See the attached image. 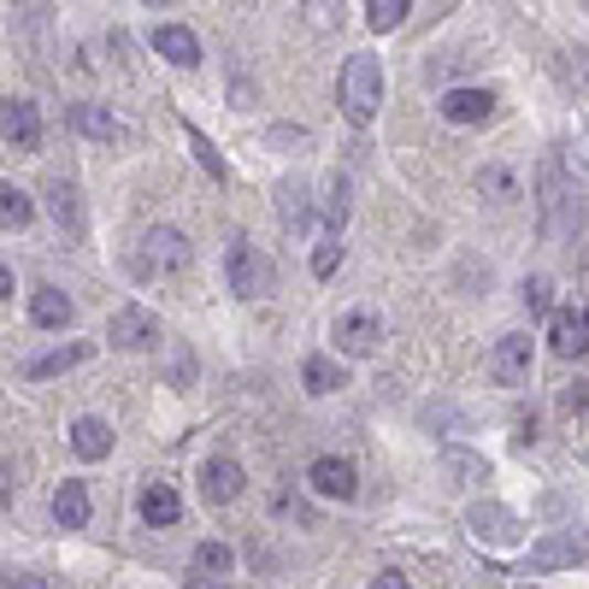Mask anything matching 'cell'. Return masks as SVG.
Here are the masks:
<instances>
[{
    "label": "cell",
    "instance_id": "1",
    "mask_svg": "<svg viewBox=\"0 0 589 589\" xmlns=\"http://www.w3.org/2000/svg\"><path fill=\"white\" fill-rule=\"evenodd\" d=\"M336 100H342V113H349V125H372L377 118V107H384V72H377L372 54H354L342 65Z\"/></svg>",
    "mask_w": 589,
    "mask_h": 589
},
{
    "label": "cell",
    "instance_id": "2",
    "mask_svg": "<svg viewBox=\"0 0 589 589\" xmlns=\"http://www.w3.org/2000/svg\"><path fill=\"white\" fill-rule=\"evenodd\" d=\"M189 236L183 231H171V224H153V231H142L136 236V271L142 277H153V271H189Z\"/></svg>",
    "mask_w": 589,
    "mask_h": 589
},
{
    "label": "cell",
    "instance_id": "3",
    "mask_svg": "<svg viewBox=\"0 0 589 589\" xmlns=\"http://www.w3.org/2000/svg\"><path fill=\"white\" fill-rule=\"evenodd\" d=\"M224 271H231V289L242 294V301H266V294L277 289V271H271V259L248 248V242H236L231 259H224Z\"/></svg>",
    "mask_w": 589,
    "mask_h": 589
},
{
    "label": "cell",
    "instance_id": "4",
    "mask_svg": "<svg viewBox=\"0 0 589 589\" xmlns=\"http://www.w3.org/2000/svg\"><path fill=\"white\" fill-rule=\"evenodd\" d=\"M465 525H472V536H478V543H490V548H513L518 536H525L518 513L501 507V501H478V507L465 513Z\"/></svg>",
    "mask_w": 589,
    "mask_h": 589
},
{
    "label": "cell",
    "instance_id": "5",
    "mask_svg": "<svg viewBox=\"0 0 589 589\" xmlns=\"http://www.w3.org/2000/svg\"><path fill=\"white\" fill-rule=\"evenodd\" d=\"M531 366H536V349H531V336H501L495 342V354H490V377L501 389H518V384H531Z\"/></svg>",
    "mask_w": 589,
    "mask_h": 589
},
{
    "label": "cell",
    "instance_id": "6",
    "mask_svg": "<svg viewBox=\"0 0 589 589\" xmlns=\"http://www.w3.org/2000/svg\"><path fill=\"white\" fill-rule=\"evenodd\" d=\"M107 342L113 349H125V354H142L160 342V319L148 313V307H118L113 324H107Z\"/></svg>",
    "mask_w": 589,
    "mask_h": 589
},
{
    "label": "cell",
    "instance_id": "7",
    "mask_svg": "<svg viewBox=\"0 0 589 589\" xmlns=\"http://www.w3.org/2000/svg\"><path fill=\"white\" fill-rule=\"evenodd\" d=\"M307 483H313L324 501H354L360 495V472L342 454H319L313 465H307Z\"/></svg>",
    "mask_w": 589,
    "mask_h": 589
},
{
    "label": "cell",
    "instance_id": "8",
    "mask_svg": "<svg viewBox=\"0 0 589 589\" xmlns=\"http://www.w3.org/2000/svg\"><path fill=\"white\" fill-rule=\"evenodd\" d=\"M0 136H7L12 148H42V113L30 107V100H0Z\"/></svg>",
    "mask_w": 589,
    "mask_h": 589
},
{
    "label": "cell",
    "instance_id": "9",
    "mask_svg": "<svg viewBox=\"0 0 589 589\" xmlns=\"http://www.w3.org/2000/svg\"><path fill=\"white\" fill-rule=\"evenodd\" d=\"M583 536L578 531H548L543 543L531 548V571H560V566H578L583 560Z\"/></svg>",
    "mask_w": 589,
    "mask_h": 589
},
{
    "label": "cell",
    "instance_id": "10",
    "mask_svg": "<svg viewBox=\"0 0 589 589\" xmlns=\"http://www.w3.org/2000/svg\"><path fill=\"white\" fill-rule=\"evenodd\" d=\"M377 342H384V319L377 313H342L336 319V349L342 354H377Z\"/></svg>",
    "mask_w": 589,
    "mask_h": 589
},
{
    "label": "cell",
    "instance_id": "11",
    "mask_svg": "<svg viewBox=\"0 0 589 589\" xmlns=\"http://www.w3.org/2000/svg\"><path fill=\"white\" fill-rule=\"evenodd\" d=\"M242 483H248V472H242L231 454H218V460H206V465H201V495H206V501H218V507L242 495Z\"/></svg>",
    "mask_w": 589,
    "mask_h": 589
},
{
    "label": "cell",
    "instance_id": "12",
    "mask_svg": "<svg viewBox=\"0 0 589 589\" xmlns=\"http://www.w3.org/2000/svg\"><path fill=\"white\" fill-rule=\"evenodd\" d=\"M136 513H142L148 531H171V525L183 518V501H178V490H171V483H148L142 501H136Z\"/></svg>",
    "mask_w": 589,
    "mask_h": 589
},
{
    "label": "cell",
    "instance_id": "13",
    "mask_svg": "<svg viewBox=\"0 0 589 589\" xmlns=\"http://www.w3.org/2000/svg\"><path fill=\"white\" fill-rule=\"evenodd\" d=\"M153 54L171 65H201V36L189 24H153Z\"/></svg>",
    "mask_w": 589,
    "mask_h": 589
},
{
    "label": "cell",
    "instance_id": "14",
    "mask_svg": "<svg viewBox=\"0 0 589 589\" xmlns=\"http://www.w3.org/2000/svg\"><path fill=\"white\" fill-rule=\"evenodd\" d=\"M437 107H442L448 125H483V118L495 113V95L490 89H448Z\"/></svg>",
    "mask_w": 589,
    "mask_h": 589
},
{
    "label": "cell",
    "instance_id": "15",
    "mask_svg": "<svg viewBox=\"0 0 589 589\" xmlns=\"http://www.w3.org/2000/svg\"><path fill=\"white\" fill-rule=\"evenodd\" d=\"M548 349L560 360H583L589 354V324L578 313H548Z\"/></svg>",
    "mask_w": 589,
    "mask_h": 589
},
{
    "label": "cell",
    "instance_id": "16",
    "mask_svg": "<svg viewBox=\"0 0 589 589\" xmlns=\"http://www.w3.org/2000/svg\"><path fill=\"white\" fill-rule=\"evenodd\" d=\"M72 313H77L72 294H60L54 283H42L36 294H30V319H36L42 331H65V324H72Z\"/></svg>",
    "mask_w": 589,
    "mask_h": 589
},
{
    "label": "cell",
    "instance_id": "17",
    "mask_svg": "<svg viewBox=\"0 0 589 589\" xmlns=\"http://www.w3.org/2000/svg\"><path fill=\"white\" fill-rule=\"evenodd\" d=\"M54 525L60 531H83V525H89V483H60V490H54Z\"/></svg>",
    "mask_w": 589,
    "mask_h": 589
},
{
    "label": "cell",
    "instance_id": "18",
    "mask_svg": "<svg viewBox=\"0 0 589 589\" xmlns=\"http://www.w3.org/2000/svg\"><path fill=\"white\" fill-rule=\"evenodd\" d=\"M83 360H95V342H65V349H54V354H36L24 366V377H60V372H72V366H83Z\"/></svg>",
    "mask_w": 589,
    "mask_h": 589
},
{
    "label": "cell",
    "instance_id": "19",
    "mask_svg": "<svg viewBox=\"0 0 589 589\" xmlns=\"http://www.w3.org/2000/svg\"><path fill=\"white\" fill-rule=\"evenodd\" d=\"M72 454L77 460H107L113 454V425L107 419H77L72 425Z\"/></svg>",
    "mask_w": 589,
    "mask_h": 589
},
{
    "label": "cell",
    "instance_id": "20",
    "mask_svg": "<svg viewBox=\"0 0 589 589\" xmlns=\"http://www.w3.org/2000/svg\"><path fill=\"white\" fill-rule=\"evenodd\" d=\"M72 125L89 136V142H113V136H118V118H113L107 107H95V100H77V107H72Z\"/></svg>",
    "mask_w": 589,
    "mask_h": 589
},
{
    "label": "cell",
    "instance_id": "21",
    "mask_svg": "<svg viewBox=\"0 0 589 589\" xmlns=\"http://www.w3.org/2000/svg\"><path fill=\"white\" fill-rule=\"evenodd\" d=\"M30 218H36V201L19 183H0V231H24Z\"/></svg>",
    "mask_w": 589,
    "mask_h": 589
},
{
    "label": "cell",
    "instance_id": "22",
    "mask_svg": "<svg viewBox=\"0 0 589 589\" xmlns=\"http://www.w3.org/2000/svg\"><path fill=\"white\" fill-rule=\"evenodd\" d=\"M442 472L454 483H483V478H490V465H483L478 454H465V448H442Z\"/></svg>",
    "mask_w": 589,
    "mask_h": 589
},
{
    "label": "cell",
    "instance_id": "23",
    "mask_svg": "<svg viewBox=\"0 0 589 589\" xmlns=\"http://www.w3.org/2000/svg\"><path fill=\"white\" fill-rule=\"evenodd\" d=\"M407 12H413V0H372L366 19H372L377 36H389V30H401V24H407Z\"/></svg>",
    "mask_w": 589,
    "mask_h": 589
},
{
    "label": "cell",
    "instance_id": "24",
    "mask_svg": "<svg viewBox=\"0 0 589 589\" xmlns=\"http://www.w3.org/2000/svg\"><path fill=\"white\" fill-rule=\"evenodd\" d=\"M301 377H307V389H313V395H331V389H342V366H336V360H324V354L307 360Z\"/></svg>",
    "mask_w": 589,
    "mask_h": 589
},
{
    "label": "cell",
    "instance_id": "25",
    "mask_svg": "<svg viewBox=\"0 0 589 589\" xmlns=\"http://www.w3.org/2000/svg\"><path fill=\"white\" fill-rule=\"evenodd\" d=\"M47 213H54V224H65V231H77V224H83L77 189H72V183H54V189H47Z\"/></svg>",
    "mask_w": 589,
    "mask_h": 589
},
{
    "label": "cell",
    "instance_id": "26",
    "mask_svg": "<svg viewBox=\"0 0 589 589\" xmlns=\"http://www.w3.org/2000/svg\"><path fill=\"white\" fill-rule=\"evenodd\" d=\"M189 566H195V578H201V571H206V578H224V571L236 566V554L224 548V543H201V548H195V560H189Z\"/></svg>",
    "mask_w": 589,
    "mask_h": 589
},
{
    "label": "cell",
    "instance_id": "27",
    "mask_svg": "<svg viewBox=\"0 0 589 589\" xmlns=\"http://www.w3.org/2000/svg\"><path fill=\"white\" fill-rule=\"evenodd\" d=\"M525 307H531L536 319L554 313V283H548V277H525Z\"/></svg>",
    "mask_w": 589,
    "mask_h": 589
},
{
    "label": "cell",
    "instance_id": "28",
    "mask_svg": "<svg viewBox=\"0 0 589 589\" xmlns=\"http://www.w3.org/2000/svg\"><path fill=\"white\" fill-rule=\"evenodd\" d=\"M189 148H195V160L206 165V178H218V183H224V160H218V148H213V142H206V136H201V130H189Z\"/></svg>",
    "mask_w": 589,
    "mask_h": 589
},
{
    "label": "cell",
    "instance_id": "29",
    "mask_svg": "<svg viewBox=\"0 0 589 589\" xmlns=\"http://www.w3.org/2000/svg\"><path fill=\"white\" fill-rule=\"evenodd\" d=\"M342 266V242L331 236V242H319V248H313V277H331Z\"/></svg>",
    "mask_w": 589,
    "mask_h": 589
},
{
    "label": "cell",
    "instance_id": "30",
    "mask_svg": "<svg viewBox=\"0 0 589 589\" xmlns=\"http://www.w3.org/2000/svg\"><path fill=\"white\" fill-rule=\"evenodd\" d=\"M560 413H589V377H578V384L560 389Z\"/></svg>",
    "mask_w": 589,
    "mask_h": 589
},
{
    "label": "cell",
    "instance_id": "31",
    "mask_svg": "<svg viewBox=\"0 0 589 589\" xmlns=\"http://www.w3.org/2000/svg\"><path fill=\"white\" fill-rule=\"evenodd\" d=\"M483 189H490V195H513V183H507V171H483Z\"/></svg>",
    "mask_w": 589,
    "mask_h": 589
},
{
    "label": "cell",
    "instance_id": "32",
    "mask_svg": "<svg viewBox=\"0 0 589 589\" xmlns=\"http://www.w3.org/2000/svg\"><path fill=\"white\" fill-rule=\"evenodd\" d=\"M7 589H54V583H47V578H36V571H19V578H12Z\"/></svg>",
    "mask_w": 589,
    "mask_h": 589
},
{
    "label": "cell",
    "instance_id": "33",
    "mask_svg": "<svg viewBox=\"0 0 589 589\" xmlns=\"http://www.w3.org/2000/svg\"><path fill=\"white\" fill-rule=\"evenodd\" d=\"M372 589H407V578H401V571H377Z\"/></svg>",
    "mask_w": 589,
    "mask_h": 589
},
{
    "label": "cell",
    "instance_id": "34",
    "mask_svg": "<svg viewBox=\"0 0 589 589\" xmlns=\"http://www.w3.org/2000/svg\"><path fill=\"white\" fill-rule=\"evenodd\" d=\"M12 490H19V483H12V472L0 465V507H12Z\"/></svg>",
    "mask_w": 589,
    "mask_h": 589
},
{
    "label": "cell",
    "instance_id": "35",
    "mask_svg": "<svg viewBox=\"0 0 589 589\" xmlns=\"http://www.w3.org/2000/svg\"><path fill=\"white\" fill-rule=\"evenodd\" d=\"M12 294V266H0V301Z\"/></svg>",
    "mask_w": 589,
    "mask_h": 589
},
{
    "label": "cell",
    "instance_id": "36",
    "mask_svg": "<svg viewBox=\"0 0 589 589\" xmlns=\"http://www.w3.org/2000/svg\"><path fill=\"white\" fill-rule=\"evenodd\" d=\"M189 589H231V583H218V578H195Z\"/></svg>",
    "mask_w": 589,
    "mask_h": 589
},
{
    "label": "cell",
    "instance_id": "37",
    "mask_svg": "<svg viewBox=\"0 0 589 589\" xmlns=\"http://www.w3.org/2000/svg\"><path fill=\"white\" fill-rule=\"evenodd\" d=\"M142 7H178V0H142Z\"/></svg>",
    "mask_w": 589,
    "mask_h": 589
}]
</instances>
